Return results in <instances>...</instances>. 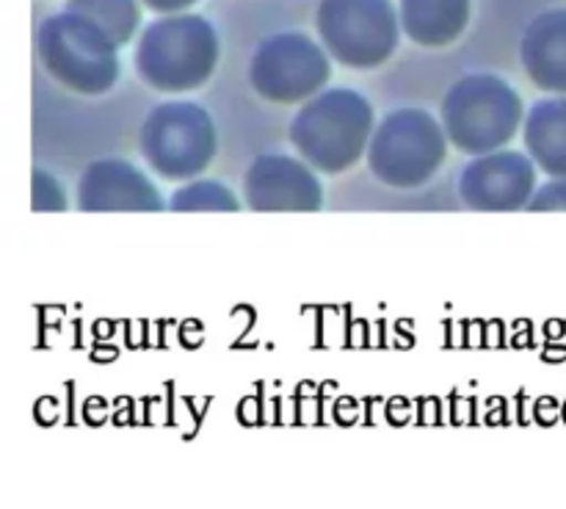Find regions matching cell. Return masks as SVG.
<instances>
[{
	"label": "cell",
	"instance_id": "cell-1",
	"mask_svg": "<svg viewBox=\"0 0 566 509\" xmlns=\"http://www.w3.org/2000/svg\"><path fill=\"white\" fill-rule=\"evenodd\" d=\"M376 131L374 103L352 86H326L298 105L287 142L321 175H343L368 155Z\"/></svg>",
	"mask_w": 566,
	"mask_h": 509
},
{
	"label": "cell",
	"instance_id": "cell-2",
	"mask_svg": "<svg viewBox=\"0 0 566 509\" xmlns=\"http://www.w3.org/2000/svg\"><path fill=\"white\" fill-rule=\"evenodd\" d=\"M221 39L205 17L177 11L149 22L136 42L133 66L144 86L160 94H188L213 77Z\"/></svg>",
	"mask_w": 566,
	"mask_h": 509
},
{
	"label": "cell",
	"instance_id": "cell-3",
	"mask_svg": "<svg viewBox=\"0 0 566 509\" xmlns=\"http://www.w3.org/2000/svg\"><path fill=\"white\" fill-rule=\"evenodd\" d=\"M525 103L517 89L495 72H468L448 86L440 103V120L451 147L484 155L509 147L523 133Z\"/></svg>",
	"mask_w": 566,
	"mask_h": 509
},
{
	"label": "cell",
	"instance_id": "cell-4",
	"mask_svg": "<svg viewBox=\"0 0 566 509\" xmlns=\"http://www.w3.org/2000/svg\"><path fill=\"white\" fill-rule=\"evenodd\" d=\"M36 55L59 86L81 97H103L122 75L119 44L97 22L72 9L39 25Z\"/></svg>",
	"mask_w": 566,
	"mask_h": 509
},
{
	"label": "cell",
	"instance_id": "cell-5",
	"mask_svg": "<svg viewBox=\"0 0 566 509\" xmlns=\"http://www.w3.org/2000/svg\"><path fill=\"white\" fill-rule=\"evenodd\" d=\"M448 138L440 116L426 108H396L376 122L368 144V169L381 186L409 191L434 180L448 160Z\"/></svg>",
	"mask_w": 566,
	"mask_h": 509
},
{
	"label": "cell",
	"instance_id": "cell-6",
	"mask_svg": "<svg viewBox=\"0 0 566 509\" xmlns=\"http://www.w3.org/2000/svg\"><path fill=\"white\" fill-rule=\"evenodd\" d=\"M138 149L160 180L188 183L205 175L219 155V131L205 105L193 100H164L144 116Z\"/></svg>",
	"mask_w": 566,
	"mask_h": 509
},
{
	"label": "cell",
	"instance_id": "cell-7",
	"mask_svg": "<svg viewBox=\"0 0 566 509\" xmlns=\"http://www.w3.org/2000/svg\"><path fill=\"white\" fill-rule=\"evenodd\" d=\"M315 28L326 53L359 72L387 64L403 33L392 0H321Z\"/></svg>",
	"mask_w": 566,
	"mask_h": 509
},
{
	"label": "cell",
	"instance_id": "cell-8",
	"mask_svg": "<svg viewBox=\"0 0 566 509\" xmlns=\"http://www.w3.org/2000/svg\"><path fill=\"white\" fill-rule=\"evenodd\" d=\"M332 55L302 31L265 37L249 59V86L274 105H302L332 81Z\"/></svg>",
	"mask_w": 566,
	"mask_h": 509
},
{
	"label": "cell",
	"instance_id": "cell-9",
	"mask_svg": "<svg viewBox=\"0 0 566 509\" xmlns=\"http://www.w3.org/2000/svg\"><path fill=\"white\" fill-rule=\"evenodd\" d=\"M536 172L528 153L503 147L495 153L475 155L459 172V199L464 208L479 214H512L528 208L536 194Z\"/></svg>",
	"mask_w": 566,
	"mask_h": 509
},
{
	"label": "cell",
	"instance_id": "cell-10",
	"mask_svg": "<svg viewBox=\"0 0 566 509\" xmlns=\"http://www.w3.org/2000/svg\"><path fill=\"white\" fill-rule=\"evenodd\" d=\"M318 175L304 158L258 155L243 172V205L258 214H315L324 208Z\"/></svg>",
	"mask_w": 566,
	"mask_h": 509
},
{
	"label": "cell",
	"instance_id": "cell-11",
	"mask_svg": "<svg viewBox=\"0 0 566 509\" xmlns=\"http://www.w3.org/2000/svg\"><path fill=\"white\" fill-rule=\"evenodd\" d=\"M77 208L83 214H111V210H144L158 214L166 208L164 194L153 177L125 158H97L77 177Z\"/></svg>",
	"mask_w": 566,
	"mask_h": 509
},
{
	"label": "cell",
	"instance_id": "cell-12",
	"mask_svg": "<svg viewBox=\"0 0 566 509\" xmlns=\"http://www.w3.org/2000/svg\"><path fill=\"white\" fill-rule=\"evenodd\" d=\"M520 61L539 92L566 94V9L536 14L520 39Z\"/></svg>",
	"mask_w": 566,
	"mask_h": 509
},
{
	"label": "cell",
	"instance_id": "cell-13",
	"mask_svg": "<svg viewBox=\"0 0 566 509\" xmlns=\"http://www.w3.org/2000/svg\"><path fill=\"white\" fill-rule=\"evenodd\" d=\"M523 144L542 175L566 177V94H547L531 103L523 122Z\"/></svg>",
	"mask_w": 566,
	"mask_h": 509
},
{
	"label": "cell",
	"instance_id": "cell-14",
	"mask_svg": "<svg viewBox=\"0 0 566 509\" xmlns=\"http://www.w3.org/2000/svg\"><path fill=\"white\" fill-rule=\"evenodd\" d=\"M401 28L418 48H451L470 22V0H398Z\"/></svg>",
	"mask_w": 566,
	"mask_h": 509
},
{
	"label": "cell",
	"instance_id": "cell-15",
	"mask_svg": "<svg viewBox=\"0 0 566 509\" xmlns=\"http://www.w3.org/2000/svg\"><path fill=\"white\" fill-rule=\"evenodd\" d=\"M66 9L97 22L119 48L133 42L138 25H142V6H138V0H70Z\"/></svg>",
	"mask_w": 566,
	"mask_h": 509
},
{
	"label": "cell",
	"instance_id": "cell-16",
	"mask_svg": "<svg viewBox=\"0 0 566 509\" xmlns=\"http://www.w3.org/2000/svg\"><path fill=\"white\" fill-rule=\"evenodd\" d=\"M169 210H175V214H193V210H241V199L221 180L197 177V180H188L180 188H175V194L169 197Z\"/></svg>",
	"mask_w": 566,
	"mask_h": 509
},
{
	"label": "cell",
	"instance_id": "cell-17",
	"mask_svg": "<svg viewBox=\"0 0 566 509\" xmlns=\"http://www.w3.org/2000/svg\"><path fill=\"white\" fill-rule=\"evenodd\" d=\"M31 177V208L36 214H42V210H66V205H70L66 202V191L48 169H39L36 166Z\"/></svg>",
	"mask_w": 566,
	"mask_h": 509
},
{
	"label": "cell",
	"instance_id": "cell-18",
	"mask_svg": "<svg viewBox=\"0 0 566 509\" xmlns=\"http://www.w3.org/2000/svg\"><path fill=\"white\" fill-rule=\"evenodd\" d=\"M534 214H547V210H566V177H551L545 186L536 188L528 208Z\"/></svg>",
	"mask_w": 566,
	"mask_h": 509
},
{
	"label": "cell",
	"instance_id": "cell-19",
	"mask_svg": "<svg viewBox=\"0 0 566 509\" xmlns=\"http://www.w3.org/2000/svg\"><path fill=\"white\" fill-rule=\"evenodd\" d=\"M149 11H158V14H177V11L191 9L197 0H142Z\"/></svg>",
	"mask_w": 566,
	"mask_h": 509
}]
</instances>
